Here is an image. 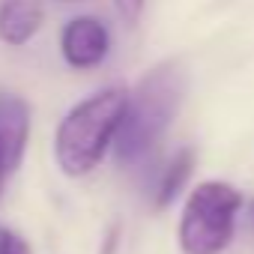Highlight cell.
<instances>
[{"mask_svg": "<svg viewBox=\"0 0 254 254\" xmlns=\"http://www.w3.org/2000/svg\"><path fill=\"white\" fill-rule=\"evenodd\" d=\"M111 51L108 27L93 15L72 18L60 33V54L72 69H96Z\"/></svg>", "mask_w": 254, "mask_h": 254, "instance_id": "4", "label": "cell"}, {"mask_svg": "<svg viewBox=\"0 0 254 254\" xmlns=\"http://www.w3.org/2000/svg\"><path fill=\"white\" fill-rule=\"evenodd\" d=\"M248 221H251V224H254V200H251V203H248Z\"/></svg>", "mask_w": 254, "mask_h": 254, "instance_id": "11", "label": "cell"}, {"mask_svg": "<svg viewBox=\"0 0 254 254\" xmlns=\"http://www.w3.org/2000/svg\"><path fill=\"white\" fill-rule=\"evenodd\" d=\"M126 105H129L126 87H102L93 96L81 99L57 123L54 162L66 177H87L102 165L117 141Z\"/></svg>", "mask_w": 254, "mask_h": 254, "instance_id": "2", "label": "cell"}, {"mask_svg": "<svg viewBox=\"0 0 254 254\" xmlns=\"http://www.w3.org/2000/svg\"><path fill=\"white\" fill-rule=\"evenodd\" d=\"M186 99V75L177 63H159L150 69L138 87L129 93L126 117L114 141V156L120 165H141L165 138L171 123L177 120Z\"/></svg>", "mask_w": 254, "mask_h": 254, "instance_id": "1", "label": "cell"}, {"mask_svg": "<svg viewBox=\"0 0 254 254\" xmlns=\"http://www.w3.org/2000/svg\"><path fill=\"white\" fill-rule=\"evenodd\" d=\"M3 177H6V162H3V150H0V191H3Z\"/></svg>", "mask_w": 254, "mask_h": 254, "instance_id": "10", "label": "cell"}, {"mask_svg": "<svg viewBox=\"0 0 254 254\" xmlns=\"http://www.w3.org/2000/svg\"><path fill=\"white\" fill-rule=\"evenodd\" d=\"M245 200L242 191L224 180H203L197 183L180 215L177 242L183 254H221L233 242L236 218Z\"/></svg>", "mask_w": 254, "mask_h": 254, "instance_id": "3", "label": "cell"}, {"mask_svg": "<svg viewBox=\"0 0 254 254\" xmlns=\"http://www.w3.org/2000/svg\"><path fill=\"white\" fill-rule=\"evenodd\" d=\"M0 254H33V251L18 230L0 224Z\"/></svg>", "mask_w": 254, "mask_h": 254, "instance_id": "8", "label": "cell"}, {"mask_svg": "<svg viewBox=\"0 0 254 254\" xmlns=\"http://www.w3.org/2000/svg\"><path fill=\"white\" fill-rule=\"evenodd\" d=\"M114 6L120 9V15L126 21H138L141 18V9H144V0H114Z\"/></svg>", "mask_w": 254, "mask_h": 254, "instance_id": "9", "label": "cell"}, {"mask_svg": "<svg viewBox=\"0 0 254 254\" xmlns=\"http://www.w3.org/2000/svg\"><path fill=\"white\" fill-rule=\"evenodd\" d=\"M30 141V105L18 93H0V150L6 171H18Z\"/></svg>", "mask_w": 254, "mask_h": 254, "instance_id": "5", "label": "cell"}, {"mask_svg": "<svg viewBox=\"0 0 254 254\" xmlns=\"http://www.w3.org/2000/svg\"><path fill=\"white\" fill-rule=\"evenodd\" d=\"M63 3H78V0H63Z\"/></svg>", "mask_w": 254, "mask_h": 254, "instance_id": "12", "label": "cell"}, {"mask_svg": "<svg viewBox=\"0 0 254 254\" xmlns=\"http://www.w3.org/2000/svg\"><path fill=\"white\" fill-rule=\"evenodd\" d=\"M191 171H194V153H191L189 147L177 150V153L168 159V165L159 171V180H156V189H153V206H156V209L171 206V203L177 200V194L186 189Z\"/></svg>", "mask_w": 254, "mask_h": 254, "instance_id": "7", "label": "cell"}, {"mask_svg": "<svg viewBox=\"0 0 254 254\" xmlns=\"http://www.w3.org/2000/svg\"><path fill=\"white\" fill-rule=\"evenodd\" d=\"M42 27L39 0H0V39L6 45H27Z\"/></svg>", "mask_w": 254, "mask_h": 254, "instance_id": "6", "label": "cell"}]
</instances>
